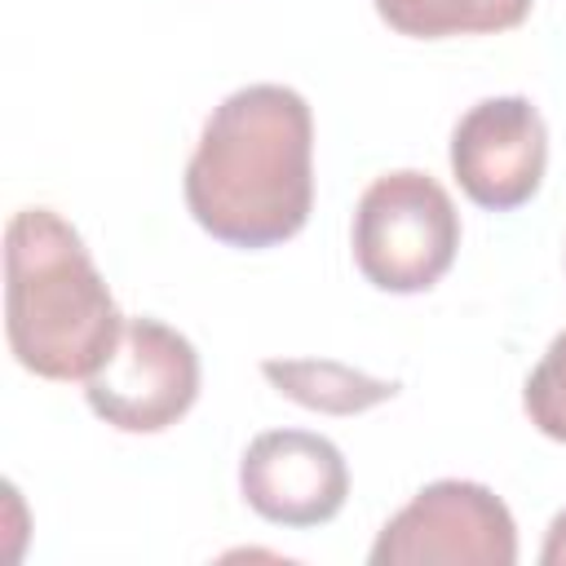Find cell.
Segmentation results:
<instances>
[{"label":"cell","instance_id":"30bf717a","mask_svg":"<svg viewBox=\"0 0 566 566\" xmlns=\"http://www.w3.org/2000/svg\"><path fill=\"white\" fill-rule=\"evenodd\" d=\"M526 416L531 424L553 438V442H566V332L553 336V345L544 349V358L535 363V371L526 376Z\"/></svg>","mask_w":566,"mask_h":566},{"label":"cell","instance_id":"8fae6325","mask_svg":"<svg viewBox=\"0 0 566 566\" xmlns=\"http://www.w3.org/2000/svg\"><path fill=\"white\" fill-rule=\"evenodd\" d=\"M539 562H544V566H566V509L553 517L548 539H544V548H539Z\"/></svg>","mask_w":566,"mask_h":566},{"label":"cell","instance_id":"ba28073f","mask_svg":"<svg viewBox=\"0 0 566 566\" xmlns=\"http://www.w3.org/2000/svg\"><path fill=\"white\" fill-rule=\"evenodd\" d=\"M261 376L283 398H292L310 411H327V416H358L398 394V380H380V376L354 371L332 358H265Z\"/></svg>","mask_w":566,"mask_h":566},{"label":"cell","instance_id":"7a4b0ae2","mask_svg":"<svg viewBox=\"0 0 566 566\" xmlns=\"http://www.w3.org/2000/svg\"><path fill=\"white\" fill-rule=\"evenodd\" d=\"M4 332L13 358L44 380H88L124 332L84 239L53 208L9 217Z\"/></svg>","mask_w":566,"mask_h":566},{"label":"cell","instance_id":"52a82bcc","mask_svg":"<svg viewBox=\"0 0 566 566\" xmlns=\"http://www.w3.org/2000/svg\"><path fill=\"white\" fill-rule=\"evenodd\" d=\"M248 509L279 526H323L349 495V469L332 438L310 429L256 433L239 460Z\"/></svg>","mask_w":566,"mask_h":566},{"label":"cell","instance_id":"277c9868","mask_svg":"<svg viewBox=\"0 0 566 566\" xmlns=\"http://www.w3.org/2000/svg\"><path fill=\"white\" fill-rule=\"evenodd\" d=\"M513 566L517 526L509 504L464 478L429 482L371 544V566Z\"/></svg>","mask_w":566,"mask_h":566},{"label":"cell","instance_id":"6da1fadb","mask_svg":"<svg viewBox=\"0 0 566 566\" xmlns=\"http://www.w3.org/2000/svg\"><path fill=\"white\" fill-rule=\"evenodd\" d=\"M314 115L287 84H248L212 106L186 164L190 217L230 248H274L310 221Z\"/></svg>","mask_w":566,"mask_h":566},{"label":"cell","instance_id":"5b68a950","mask_svg":"<svg viewBox=\"0 0 566 566\" xmlns=\"http://www.w3.org/2000/svg\"><path fill=\"white\" fill-rule=\"evenodd\" d=\"M84 398L124 433H159L195 407L199 354L159 318H124L111 358L84 380Z\"/></svg>","mask_w":566,"mask_h":566},{"label":"cell","instance_id":"9c48e42d","mask_svg":"<svg viewBox=\"0 0 566 566\" xmlns=\"http://www.w3.org/2000/svg\"><path fill=\"white\" fill-rule=\"evenodd\" d=\"M376 13L416 40L509 31L531 13V0H376Z\"/></svg>","mask_w":566,"mask_h":566},{"label":"cell","instance_id":"8992f818","mask_svg":"<svg viewBox=\"0 0 566 566\" xmlns=\"http://www.w3.org/2000/svg\"><path fill=\"white\" fill-rule=\"evenodd\" d=\"M548 164V133L531 97H486L469 106L451 133V172L460 190L491 212L522 208Z\"/></svg>","mask_w":566,"mask_h":566},{"label":"cell","instance_id":"3957f363","mask_svg":"<svg viewBox=\"0 0 566 566\" xmlns=\"http://www.w3.org/2000/svg\"><path fill=\"white\" fill-rule=\"evenodd\" d=\"M460 248V212L451 195L416 168L376 177L354 212V261L380 292L433 287Z\"/></svg>","mask_w":566,"mask_h":566}]
</instances>
